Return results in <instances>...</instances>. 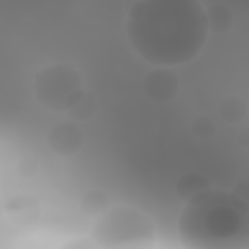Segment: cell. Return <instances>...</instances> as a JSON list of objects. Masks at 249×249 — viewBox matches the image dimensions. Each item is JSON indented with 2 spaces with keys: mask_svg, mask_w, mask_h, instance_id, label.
<instances>
[{
  "mask_svg": "<svg viewBox=\"0 0 249 249\" xmlns=\"http://www.w3.org/2000/svg\"><path fill=\"white\" fill-rule=\"evenodd\" d=\"M124 31L140 58L173 68L198 56L210 29L200 0H136Z\"/></svg>",
  "mask_w": 249,
  "mask_h": 249,
  "instance_id": "obj_1",
  "label": "cell"
},
{
  "mask_svg": "<svg viewBox=\"0 0 249 249\" xmlns=\"http://www.w3.org/2000/svg\"><path fill=\"white\" fill-rule=\"evenodd\" d=\"M183 245L193 249H231L247 243V198L224 189H210L187 198L179 222Z\"/></svg>",
  "mask_w": 249,
  "mask_h": 249,
  "instance_id": "obj_2",
  "label": "cell"
},
{
  "mask_svg": "<svg viewBox=\"0 0 249 249\" xmlns=\"http://www.w3.org/2000/svg\"><path fill=\"white\" fill-rule=\"evenodd\" d=\"M95 216L91 237L99 247L142 249L156 245V224L144 210L136 206H105Z\"/></svg>",
  "mask_w": 249,
  "mask_h": 249,
  "instance_id": "obj_3",
  "label": "cell"
},
{
  "mask_svg": "<svg viewBox=\"0 0 249 249\" xmlns=\"http://www.w3.org/2000/svg\"><path fill=\"white\" fill-rule=\"evenodd\" d=\"M31 89L35 99L53 113H68L86 93L82 74L70 62H53L39 68Z\"/></svg>",
  "mask_w": 249,
  "mask_h": 249,
  "instance_id": "obj_4",
  "label": "cell"
},
{
  "mask_svg": "<svg viewBox=\"0 0 249 249\" xmlns=\"http://www.w3.org/2000/svg\"><path fill=\"white\" fill-rule=\"evenodd\" d=\"M142 88H144V93L152 101L165 103V101H171L177 95V91H179V80H177V76H175V72L171 68L154 66V70H150L144 76Z\"/></svg>",
  "mask_w": 249,
  "mask_h": 249,
  "instance_id": "obj_5",
  "label": "cell"
},
{
  "mask_svg": "<svg viewBox=\"0 0 249 249\" xmlns=\"http://www.w3.org/2000/svg\"><path fill=\"white\" fill-rule=\"evenodd\" d=\"M84 144V132L74 121H64L54 124L47 132V146L56 156H74Z\"/></svg>",
  "mask_w": 249,
  "mask_h": 249,
  "instance_id": "obj_6",
  "label": "cell"
},
{
  "mask_svg": "<svg viewBox=\"0 0 249 249\" xmlns=\"http://www.w3.org/2000/svg\"><path fill=\"white\" fill-rule=\"evenodd\" d=\"M206 21H208V29L228 31L233 23V16H231V10L226 4L214 2L210 8H206Z\"/></svg>",
  "mask_w": 249,
  "mask_h": 249,
  "instance_id": "obj_7",
  "label": "cell"
},
{
  "mask_svg": "<svg viewBox=\"0 0 249 249\" xmlns=\"http://www.w3.org/2000/svg\"><path fill=\"white\" fill-rule=\"evenodd\" d=\"M206 187H210V185H208V179L202 177L200 173H185V175L177 181L175 193H177L183 200H187V198H191L193 195L204 191Z\"/></svg>",
  "mask_w": 249,
  "mask_h": 249,
  "instance_id": "obj_8",
  "label": "cell"
},
{
  "mask_svg": "<svg viewBox=\"0 0 249 249\" xmlns=\"http://www.w3.org/2000/svg\"><path fill=\"white\" fill-rule=\"evenodd\" d=\"M245 101L237 95H230L220 103V115L226 123H239L245 117Z\"/></svg>",
  "mask_w": 249,
  "mask_h": 249,
  "instance_id": "obj_9",
  "label": "cell"
},
{
  "mask_svg": "<svg viewBox=\"0 0 249 249\" xmlns=\"http://www.w3.org/2000/svg\"><path fill=\"white\" fill-rule=\"evenodd\" d=\"M95 107H97V103H95V97L89 93V91H86L80 99H78V103L66 113L72 121H86V119H89L93 113H95Z\"/></svg>",
  "mask_w": 249,
  "mask_h": 249,
  "instance_id": "obj_10",
  "label": "cell"
},
{
  "mask_svg": "<svg viewBox=\"0 0 249 249\" xmlns=\"http://www.w3.org/2000/svg\"><path fill=\"white\" fill-rule=\"evenodd\" d=\"M107 202H109V200H107L105 193L93 189V191H88V193L82 196V202H80V204H82V210H84V212H88V214H97V212H101L105 206H109Z\"/></svg>",
  "mask_w": 249,
  "mask_h": 249,
  "instance_id": "obj_11",
  "label": "cell"
},
{
  "mask_svg": "<svg viewBox=\"0 0 249 249\" xmlns=\"http://www.w3.org/2000/svg\"><path fill=\"white\" fill-rule=\"evenodd\" d=\"M191 130L196 138H210L216 130V124H214V119L208 117V115H202V117H196L193 123H191Z\"/></svg>",
  "mask_w": 249,
  "mask_h": 249,
  "instance_id": "obj_12",
  "label": "cell"
}]
</instances>
